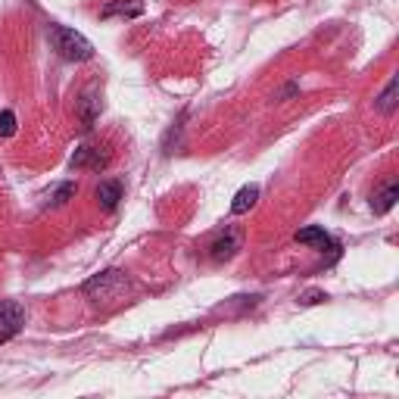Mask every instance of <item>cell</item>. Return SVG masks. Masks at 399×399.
Masks as SVG:
<instances>
[{
    "label": "cell",
    "instance_id": "8992f818",
    "mask_svg": "<svg viewBox=\"0 0 399 399\" xmlns=\"http://www.w3.org/2000/svg\"><path fill=\"white\" fill-rule=\"evenodd\" d=\"M296 243H305V247H315V250H330L334 253L337 250V243H334V237H330L325 228H303V231H296Z\"/></svg>",
    "mask_w": 399,
    "mask_h": 399
},
{
    "label": "cell",
    "instance_id": "30bf717a",
    "mask_svg": "<svg viewBox=\"0 0 399 399\" xmlns=\"http://www.w3.org/2000/svg\"><path fill=\"white\" fill-rule=\"evenodd\" d=\"M100 16H103V19H113V16L138 19V16H143V4H138V0H131V4H109V6L100 10Z\"/></svg>",
    "mask_w": 399,
    "mask_h": 399
},
{
    "label": "cell",
    "instance_id": "ba28073f",
    "mask_svg": "<svg viewBox=\"0 0 399 399\" xmlns=\"http://www.w3.org/2000/svg\"><path fill=\"white\" fill-rule=\"evenodd\" d=\"M256 200H259V184H243L231 200V212L234 216H243V212H250L253 206H256Z\"/></svg>",
    "mask_w": 399,
    "mask_h": 399
},
{
    "label": "cell",
    "instance_id": "7c38bea8",
    "mask_svg": "<svg viewBox=\"0 0 399 399\" xmlns=\"http://www.w3.org/2000/svg\"><path fill=\"white\" fill-rule=\"evenodd\" d=\"M396 91H399V79H390L387 81V88H384V94L378 97V109L384 116H390L396 109Z\"/></svg>",
    "mask_w": 399,
    "mask_h": 399
},
{
    "label": "cell",
    "instance_id": "52a82bcc",
    "mask_svg": "<svg viewBox=\"0 0 399 399\" xmlns=\"http://www.w3.org/2000/svg\"><path fill=\"white\" fill-rule=\"evenodd\" d=\"M122 181H116V178H109V181H100V188H97V203H100V209L103 212H113L118 206V200H122Z\"/></svg>",
    "mask_w": 399,
    "mask_h": 399
},
{
    "label": "cell",
    "instance_id": "277c9868",
    "mask_svg": "<svg viewBox=\"0 0 399 399\" xmlns=\"http://www.w3.org/2000/svg\"><path fill=\"white\" fill-rule=\"evenodd\" d=\"M25 325V309L19 303H13V300H4L0 303V340H6V337H13V334H19Z\"/></svg>",
    "mask_w": 399,
    "mask_h": 399
},
{
    "label": "cell",
    "instance_id": "4fadbf2b",
    "mask_svg": "<svg viewBox=\"0 0 399 399\" xmlns=\"http://www.w3.org/2000/svg\"><path fill=\"white\" fill-rule=\"evenodd\" d=\"M75 193H79V184H75V181H66V184H59V188L54 191L50 203H54V206H63V203H66V200H72Z\"/></svg>",
    "mask_w": 399,
    "mask_h": 399
},
{
    "label": "cell",
    "instance_id": "6da1fadb",
    "mask_svg": "<svg viewBox=\"0 0 399 399\" xmlns=\"http://www.w3.org/2000/svg\"><path fill=\"white\" fill-rule=\"evenodd\" d=\"M47 41H50V47H54L63 59H69V63H88V59L94 56V44H91L81 31L66 29V25H59V22L47 25Z\"/></svg>",
    "mask_w": 399,
    "mask_h": 399
},
{
    "label": "cell",
    "instance_id": "3957f363",
    "mask_svg": "<svg viewBox=\"0 0 399 399\" xmlns=\"http://www.w3.org/2000/svg\"><path fill=\"white\" fill-rule=\"evenodd\" d=\"M241 231L231 225H225L222 231H218L216 237H212V243H209V256L212 262H228V259H234V253L241 250Z\"/></svg>",
    "mask_w": 399,
    "mask_h": 399
},
{
    "label": "cell",
    "instance_id": "8fae6325",
    "mask_svg": "<svg viewBox=\"0 0 399 399\" xmlns=\"http://www.w3.org/2000/svg\"><path fill=\"white\" fill-rule=\"evenodd\" d=\"M79 109H81V128L91 131V128H94V122H97V113H100V100L91 97V91H84Z\"/></svg>",
    "mask_w": 399,
    "mask_h": 399
},
{
    "label": "cell",
    "instance_id": "9a60e30c",
    "mask_svg": "<svg viewBox=\"0 0 399 399\" xmlns=\"http://www.w3.org/2000/svg\"><path fill=\"white\" fill-rule=\"evenodd\" d=\"M321 300H325V293H321V291H309V293H303V296H300V303H303V305H312V303H321Z\"/></svg>",
    "mask_w": 399,
    "mask_h": 399
},
{
    "label": "cell",
    "instance_id": "5b68a950",
    "mask_svg": "<svg viewBox=\"0 0 399 399\" xmlns=\"http://www.w3.org/2000/svg\"><path fill=\"white\" fill-rule=\"evenodd\" d=\"M106 163H109V153H100V147H88V143H81L72 153V168H103Z\"/></svg>",
    "mask_w": 399,
    "mask_h": 399
},
{
    "label": "cell",
    "instance_id": "5bb4252c",
    "mask_svg": "<svg viewBox=\"0 0 399 399\" xmlns=\"http://www.w3.org/2000/svg\"><path fill=\"white\" fill-rule=\"evenodd\" d=\"M10 134H16V113L13 109H4L0 113V138H10Z\"/></svg>",
    "mask_w": 399,
    "mask_h": 399
},
{
    "label": "cell",
    "instance_id": "9c48e42d",
    "mask_svg": "<svg viewBox=\"0 0 399 399\" xmlns=\"http://www.w3.org/2000/svg\"><path fill=\"white\" fill-rule=\"evenodd\" d=\"M396 200H399V184L390 181L384 191L371 197V209H375V216H384V212H390V209L396 206Z\"/></svg>",
    "mask_w": 399,
    "mask_h": 399
},
{
    "label": "cell",
    "instance_id": "7a4b0ae2",
    "mask_svg": "<svg viewBox=\"0 0 399 399\" xmlns=\"http://www.w3.org/2000/svg\"><path fill=\"white\" fill-rule=\"evenodd\" d=\"M125 291H128V278H125L122 271H116V268H109V271L91 278V281L84 284V293H88L94 303H113Z\"/></svg>",
    "mask_w": 399,
    "mask_h": 399
}]
</instances>
